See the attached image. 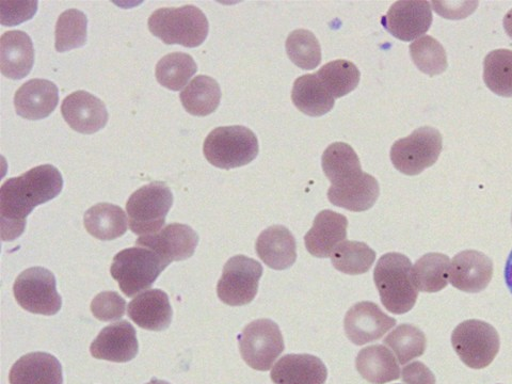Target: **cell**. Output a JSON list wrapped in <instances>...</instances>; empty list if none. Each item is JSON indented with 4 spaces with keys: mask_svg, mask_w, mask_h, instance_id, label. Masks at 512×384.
<instances>
[{
    "mask_svg": "<svg viewBox=\"0 0 512 384\" xmlns=\"http://www.w3.org/2000/svg\"><path fill=\"white\" fill-rule=\"evenodd\" d=\"M62 188V175L52 165L32 168L18 178L7 180L0 189V224L4 242L20 237L34 208L58 197Z\"/></svg>",
    "mask_w": 512,
    "mask_h": 384,
    "instance_id": "6da1fadb",
    "label": "cell"
},
{
    "mask_svg": "<svg viewBox=\"0 0 512 384\" xmlns=\"http://www.w3.org/2000/svg\"><path fill=\"white\" fill-rule=\"evenodd\" d=\"M374 281L383 307L402 315L411 311L419 291L412 278V263L406 255L392 252L381 256L374 271Z\"/></svg>",
    "mask_w": 512,
    "mask_h": 384,
    "instance_id": "7a4b0ae2",
    "label": "cell"
},
{
    "mask_svg": "<svg viewBox=\"0 0 512 384\" xmlns=\"http://www.w3.org/2000/svg\"><path fill=\"white\" fill-rule=\"evenodd\" d=\"M148 25L151 34L165 44L188 48L204 43L210 31L205 14L191 5L158 9L151 14Z\"/></svg>",
    "mask_w": 512,
    "mask_h": 384,
    "instance_id": "3957f363",
    "label": "cell"
},
{
    "mask_svg": "<svg viewBox=\"0 0 512 384\" xmlns=\"http://www.w3.org/2000/svg\"><path fill=\"white\" fill-rule=\"evenodd\" d=\"M259 140L245 126L215 128L204 141L203 153L207 162L220 169L244 167L258 157Z\"/></svg>",
    "mask_w": 512,
    "mask_h": 384,
    "instance_id": "277c9868",
    "label": "cell"
},
{
    "mask_svg": "<svg viewBox=\"0 0 512 384\" xmlns=\"http://www.w3.org/2000/svg\"><path fill=\"white\" fill-rule=\"evenodd\" d=\"M168 264L148 248H130L119 252L112 262L110 274L127 297L150 288Z\"/></svg>",
    "mask_w": 512,
    "mask_h": 384,
    "instance_id": "5b68a950",
    "label": "cell"
},
{
    "mask_svg": "<svg viewBox=\"0 0 512 384\" xmlns=\"http://www.w3.org/2000/svg\"><path fill=\"white\" fill-rule=\"evenodd\" d=\"M172 205L173 195L166 184L155 182L141 187L126 203L131 230L142 236L162 231Z\"/></svg>",
    "mask_w": 512,
    "mask_h": 384,
    "instance_id": "8992f818",
    "label": "cell"
},
{
    "mask_svg": "<svg viewBox=\"0 0 512 384\" xmlns=\"http://www.w3.org/2000/svg\"><path fill=\"white\" fill-rule=\"evenodd\" d=\"M452 345L464 364L473 370H483L498 356L501 341L498 331L490 324L470 319L456 327Z\"/></svg>",
    "mask_w": 512,
    "mask_h": 384,
    "instance_id": "52a82bcc",
    "label": "cell"
},
{
    "mask_svg": "<svg viewBox=\"0 0 512 384\" xmlns=\"http://www.w3.org/2000/svg\"><path fill=\"white\" fill-rule=\"evenodd\" d=\"M442 149L443 140L440 132L434 127L424 126L393 144L391 160L399 172L414 176L434 166Z\"/></svg>",
    "mask_w": 512,
    "mask_h": 384,
    "instance_id": "ba28073f",
    "label": "cell"
},
{
    "mask_svg": "<svg viewBox=\"0 0 512 384\" xmlns=\"http://www.w3.org/2000/svg\"><path fill=\"white\" fill-rule=\"evenodd\" d=\"M56 286V278L52 271L43 267H32L22 272L15 280L13 293L24 310L32 314L53 316L62 307Z\"/></svg>",
    "mask_w": 512,
    "mask_h": 384,
    "instance_id": "9c48e42d",
    "label": "cell"
},
{
    "mask_svg": "<svg viewBox=\"0 0 512 384\" xmlns=\"http://www.w3.org/2000/svg\"><path fill=\"white\" fill-rule=\"evenodd\" d=\"M239 350L244 361L255 371L267 372L284 351L283 335L270 319H258L239 335Z\"/></svg>",
    "mask_w": 512,
    "mask_h": 384,
    "instance_id": "30bf717a",
    "label": "cell"
},
{
    "mask_svg": "<svg viewBox=\"0 0 512 384\" xmlns=\"http://www.w3.org/2000/svg\"><path fill=\"white\" fill-rule=\"evenodd\" d=\"M263 266L245 255H236L224 265L217 285L219 299L231 307H242L252 302L259 291Z\"/></svg>",
    "mask_w": 512,
    "mask_h": 384,
    "instance_id": "8fae6325",
    "label": "cell"
},
{
    "mask_svg": "<svg viewBox=\"0 0 512 384\" xmlns=\"http://www.w3.org/2000/svg\"><path fill=\"white\" fill-rule=\"evenodd\" d=\"M395 325L396 319L388 316L371 301L355 304L344 319L346 336L357 346L380 340Z\"/></svg>",
    "mask_w": 512,
    "mask_h": 384,
    "instance_id": "7c38bea8",
    "label": "cell"
},
{
    "mask_svg": "<svg viewBox=\"0 0 512 384\" xmlns=\"http://www.w3.org/2000/svg\"><path fill=\"white\" fill-rule=\"evenodd\" d=\"M136 244L156 252L168 265L194 255L199 236L186 224L172 223L156 234L141 236Z\"/></svg>",
    "mask_w": 512,
    "mask_h": 384,
    "instance_id": "4fadbf2b",
    "label": "cell"
},
{
    "mask_svg": "<svg viewBox=\"0 0 512 384\" xmlns=\"http://www.w3.org/2000/svg\"><path fill=\"white\" fill-rule=\"evenodd\" d=\"M382 25L398 40L410 42L426 34L432 24L428 2H397L383 16Z\"/></svg>",
    "mask_w": 512,
    "mask_h": 384,
    "instance_id": "5bb4252c",
    "label": "cell"
},
{
    "mask_svg": "<svg viewBox=\"0 0 512 384\" xmlns=\"http://www.w3.org/2000/svg\"><path fill=\"white\" fill-rule=\"evenodd\" d=\"M61 114L72 130L85 135L100 132L108 122L106 105L86 91H76L67 96L62 103Z\"/></svg>",
    "mask_w": 512,
    "mask_h": 384,
    "instance_id": "9a60e30c",
    "label": "cell"
},
{
    "mask_svg": "<svg viewBox=\"0 0 512 384\" xmlns=\"http://www.w3.org/2000/svg\"><path fill=\"white\" fill-rule=\"evenodd\" d=\"M493 277V262L483 252L466 250L458 253L450 267L448 283L464 293L486 290Z\"/></svg>",
    "mask_w": 512,
    "mask_h": 384,
    "instance_id": "2e32d148",
    "label": "cell"
},
{
    "mask_svg": "<svg viewBox=\"0 0 512 384\" xmlns=\"http://www.w3.org/2000/svg\"><path fill=\"white\" fill-rule=\"evenodd\" d=\"M135 328L126 320L104 328L90 347L92 357L116 363L130 362L138 354Z\"/></svg>",
    "mask_w": 512,
    "mask_h": 384,
    "instance_id": "e0dca14e",
    "label": "cell"
},
{
    "mask_svg": "<svg viewBox=\"0 0 512 384\" xmlns=\"http://www.w3.org/2000/svg\"><path fill=\"white\" fill-rule=\"evenodd\" d=\"M59 103L58 87L46 79H31L14 96L16 114L38 121L50 117Z\"/></svg>",
    "mask_w": 512,
    "mask_h": 384,
    "instance_id": "ac0fdd59",
    "label": "cell"
},
{
    "mask_svg": "<svg viewBox=\"0 0 512 384\" xmlns=\"http://www.w3.org/2000/svg\"><path fill=\"white\" fill-rule=\"evenodd\" d=\"M379 194V184L374 176L361 172L354 178L332 185L328 190V199L335 206L361 213L371 210Z\"/></svg>",
    "mask_w": 512,
    "mask_h": 384,
    "instance_id": "d6986e66",
    "label": "cell"
},
{
    "mask_svg": "<svg viewBox=\"0 0 512 384\" xmlns=\"http://www.w3.org/2000/svg\"><path fill=\"white\" fill-rule=\"evenodd\" d=\"M348 220L333 211L320 212L312 229L304 237V243L310 254L319 259H327L336 247L347 238Z\"/></svg>",
    "mask_w": 512,
    "mask_h": 384,
    "instance_id": "ffe728a7",
    "label": "cell"
},
{
    "mask_svg": "<svg viewBox=\"0 0 512 384\" xmlns=\"http://www.w3.org/2000/svg\"><path fill=\"white\" fill-rule=\"evenodd\" d=\"M34 62V44L26 32H5L0 39V70L3 75L13 80L23 79L31 72Z\"/></svg>",
    "mask_w": 512,
    "mask_h": 384,
    "instance_id": "44dd1931",
    "label": "cell"
},
{
    "mask_svg": "<svg viewBox=\"0 0 512 384\" xmlns=\"http://www.w3.org/2000/svg\"><path fill=\"white\" fill-rule=\"evenodd\" d=\"M256 253L269 268L285 270L297 260V244L290 230L283 226H272L256 239Z\"/></svg>",
    "mask_w": 512,
    "mask_h": 384,
    "instance_id": "7402d4cb",
    "label": "cell"
},
{
    "mask_svg": "<svg viewBox=\"0 0 512 384\" xmlns=\"http://www.w3.org/2000/svg\"><path fill=\"white\" fill-rule=\"evenodd\" d=\"M271 380L276 384H325L327 367L312 355H286L272 367Z\"/></svg>",
    "mask_w": 512,
    "mask_h": 384,
    "instance_id": "603a6c76",
    "label": "cell"
},
{
    "mask_svg": "<svg viewBox=\"0 0 512 384\" xmlns=\"http://www.w3.org/2000/svg\"><path fill=\"white\" fill-rule=\"evenodd\" d=\"M128 316L142 329L166 330L172 322L169 297L160 290L144 292L128 304Z\"/></svg>",
    "mask_w": 512,
    "mask_h": 384,
    "instance_id": "cb8c5ba5",
    "label": "cell"
},
{
    "mask_svg": "<svg viewBox=\"0 0 512 384\" xmlns=\"http://www.w3.org/2000/svg\"><path fill=\"white\" fill-rule=\"evenodd\" d=\"M10 384H63L60 362L46 352H32L16 362L10 371Z\"/></svg>",
    "mask_w": 512,
    "mask_h": 384,
    "instance_id": "d4e9b609",
    "label": "cell"
},
{
    "mask_svg": "<svg viewBox=\"0 0 512 384\" xmlns=\"http://www.w3.org/2000/svg\"><path fill=\"white\" fill-rule=\"evenodd\" d=\"M357 371L372 384H386L400 377V368L392 352L383 345L366 347L356 360Z\"/></svg>",
    "mask_w": 512,
    "mask_h": 384,
    "instance_id": "484cf974",
    "label": "cell"
},
{
    "mask_svg": "<svg viewBox=\"0 0 512 384\" xmlns=\"http://www.w3.org/2000/svg\"><path fill=\"white\" fill-rule=\"evenodd\" d=\"M292 101L302 114L322 117L330 112L335 99L316 74L300 76L292 90Z\"/></svg>",
    "mask_w": 512,
    "mask_h": 384,
    "instance_id": "4316f807",
    "label": "cell"
},
{
    "mask_svg": "<svg viewBox=\"0 0 512 384\" xmlns=\"http://www.w3.org/2000/svg\"><path fill=\"white\" fill-rule=\"evenodd\" d=\"M84 223L90 235L104 242L123 236L128 227V220L122 208L110 203L92 206L85 214Z\"/></svg>",
    "mask_w": 512,
    "mask_h": 384,
    "instance_id": "83f0119b",
    "label": "cell"
},
{
    "mask_svg": "<svg viewBox=\"0 0 512 384\" xmlns=\"http://www.w3.org/2000/svg\"><path fill=\"white\" fill-rule=\"evenodd\" d=\"M180 99L188 114L206 117L219 107L221 89L214 78L199 75L181 92Z\"/></svg>",
    "mask_w": 512,
    "mask_h": 384,
    "instance_id": "f1b7e54d",
    "label": "cell"
},
{
    "mask_svg": "<svg viewBox=\"0 0 512 384\" xmlns=\"http://www.w3.org/2000/svg\"><path fill=\"white\" fill-rule=\"evenodd\" d=\"M451 260L442 253H428L412 267L416 288L423 293H438L447 286Z\"/></svg>",
    "mask_w": 512,
    "mask_h": 384,
    "instance_id": "f546056e",
    "label": "cell"
},
{
    "mask_svg": "<svg viewBox=\"0 0 512 384\" xmlns=\"http://www.w3.org/2000/svg\"><path fill=\"white\" fill-rule=\"evenodd\" d=\"M322 166L332 185L354 178L363 172L357 153L345 142L332 143L326 149L322 157Z\"/></svg>",
    "mask_w": 512,
    "mask_h": 384,
    "instance_id": "4dcf8cb0",
    "label": "cell"
},
{
    "mask_svg": "<svg viewBox=\"0 0 512 384\" xmlns=\"http://www.w3.org/2000/svg\"><path fill=\"white\" fill-rule=\"evenodd\" d=\"M316 75L334 99L343 98L357 89L361 78L356 64L344 59L325 64Z\"/></svg>",
    "mask_w": 512,
    "mask_h": 384,
    "instance_id": "1f68e13d",
    "label": "cell"
},
{
    "mask_svg": "<svg viewBox=\"0 0 512 384\" xmlns=\"http://www.w3.org/2000/svg\"><path fill=\"white\" fill-rule=\"evenodd\" d=\"M198 71L194 58L184 53L169 54L156 66L157 82L171 91H180Z\"/></svg>",
    "mask_w": 512,
    "mask_h": 384,
    "instance_id": "d6a6232c",
    "label": "cell"
},
{
    "mask_svg": "<svg viewBox=\"0 0 512 384\" xmlns=\"http://www.w3.org/2000/svg\"><path fill=\"white\" fill-rule=\"evenodd\" d=\"M376 252L365 243L346 242L335 248L331 261L335 269L350 276L366 274L376 261Z\"/></svg>",
    "mask_w": 512,
    "mask_h": 384,
    "instance_id": "836d02e7",
    "label": "cell"
},
{
    "mask_svg": "<svg viewBox=\"0 0 512 384\" xmlns=\"http://www.w3.org/2000/svg\"><path fill=\"white\" fill-rule=\"evenodd\" d=\"M88 19L84 12L70 9L60 14L56 24L55 47L66 53L87 43Z\"/></svg>",
    "mask_w": 512,
    "mask_h": 384,
    "instance_id": "e575fe53",
    "label": "cell"
},
{
    "mask_svg": "<svg viewBox=\"0 0 512 384\" xmlns=\"http://www.w3.org/2000/svg\"><path fill=\"white\" fill-rule=\"evenodd\" d=\"M383 343L394 352L398 362L403 365L423 356L427 346L424 332L409 324L398 326Z\"/></svg>",
    "mask_w": 512,
    "mask_h": 384,
    "instance_id": "d590c367",
    "label": "cell"
},
{
    "mask_svg": "<svg viewBox=\"0 0 512 384\" xmlns=\"http://www.w3.org/2000/svg\"><path fill=\"white\" fill-rule=\"evenodd\" d=\"M484 82L503 98H512V51L495 50L484 60Z\"/></svg>",
    "mask_w": 512,
    "mask_h": 384,
    "instance_id": "8d00e7d4",
    "label": "cell"
},
{
    "mask_svg": "<svg viewBox=\"0 0 512 384\" xmlns=\"http://www.w3.org/2000/svg\"><path fill=\"white\" fill-rule=\"evenodd\" d=\"M288 58L302 70H314L322 62V47L313 34L306 29H298L288 36L286 43Z\"/></svg>",
    "mask_w": 512,
    "mask_h": 384,
    "instance_id": "74e56055",
    "label": "cell"
},
{
    "mask_svg": "<svg viewBox=\"0 0 512 384\" xmlns=\"http://www.w3.org/2000/svg\"><path fill=\"white\" fill-rule=\"evenodd\" d=\"M409 50L415 66L424 74L432 77L446 71L448 67L446 52L435 38L422 37L414 41Z\"/></svg>",
    "mask_w": 512,
    "mask_h": 384,
    "instance_id": "f35d334b",
    "label": "cell"
},
{
    "mask_svg": "<svg viewBox=\"0 0 512 384\" xmlns=\"http://www.w3.org/2000/svg\"><path fill=\"white\" fill-rule=\"evenodd\" d=\"M126 302L116 292H104L96 296L91 303V312L101 322H114L125 314Z\"/></svg>",
    "mask_w": 512,
    "mask_h": 384,
    "instance_id": "ab89813d",
    "label": "cell"
},
{
    "mask_svg": "<svg viewBox=\"0 0 512 384\" xmlns=\"http://www.w3.org/2000/svg\"><path fill=\"white\" fill-rule=\"evenodd\" d=\"M0 8V22L4 26H15L32 19L37 13L38 2H2Z\"/></svg>",
    "mask_w": 512,
    "mask_h": 384,
    "instance_id": "60d3db41",
    "label": "cell"
},
{
    "mask_svg": "<svg viewBox=\"0 0 512 384\" xmlns=\"http://www.w3.org/2000/svg\"><path fill=\"white\" fill-rule=\"evenodd\" d=\"M432 6L438 14L448 20H463L468 15L472 14L476 7L477 2H432Z\"/></svg>",
    "mask_w": 512,
    "mask_h": 384,
    "instance_id": "b9f144b4",
    "label": "cell"
},
{
    "mask_svg": "<svg viewBox=\"0 0 512 384\" xmlns=\"http://www.w3.org/2000/svg\"><path fill=\"white\" fill-rule=\"evenodd\" d=\"M402 379L406 384H436V377L422 362L416 361L403 368Z\"/></svg>",
    "mask_w": 512,
    "mask_h": 384,
    "instance_id": "7bdbcfd3",
    "label": "cell"
},
{
    "mask_svg": "<svg viewBox=\"0 0 512 384\" xmlns=\"http://www.w3.org/2000/svg\"><path fill=\"white\" fill-rule=\"evenodd\" d=\"M505 281L510 293L512 294V251L510 252L506 262Z\"/></svg>",
    "mask_w": 512,
    "mask_h": 384,
    "instance_id": "ee69618b",
    "label": "cell"
},
{
    "mask_svg": "<svg viewBox=\"0 0 512 384\" xmlns=\"http://www.w3.org/2000/svg\"><path fill=\"white\" fill-rule=\"evenodd\" d=\"M504 28L508 37L512 39V9L506 14L504 18Z\"/></svg>",
    "mask_w": 512,
    "mask_h": 384,
    "instance_id": "f6af8a7d",
    "label": "cell"
},
{
    "mask_svg": "<svg viewBox=\"0 0 512 384\" xmlns=\"http://www.w3.org/2000/svg\"><path fill=\"white\" fill-rule=\"evenodd\" d=\"M147 384H170V383L167 381H164V380L153 379L152 381H150Z\"/></svg>",
    "mask_w": 512,
    "mask_h": 384,
    "instance_id": "bcb514c9",
    "label": "cell"
},
{
    "mask_svg": "<svg viewBox=\"0 0 512 384\" xmlns=\"http://www.w3.org/2000/svg\"><path fill=\"white\" fill-rule=\"evenodd\" d=\"M511 221H512V216H511Z\"/></svg>",
    "mask_w": 512,
    "mask_h": 384,
    "instance_id": "7dc6e473",
    "label": "cell"
}]
</instances>
